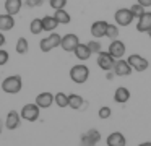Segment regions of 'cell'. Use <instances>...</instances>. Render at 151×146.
I'll list each match as a JSON object with an SVG mask.
<instances>
[{"instance_id": "cell-1", "label": "cell", "mask_w": 151, "mask_h": 146, "mask_svg": "<svg viewBox=\"0 0 151 146\" xmlns=\"http://www.w3.org/2000/svg\"><path fill=\"white\" fill-rule=\"evenodd\" d=\"M23 88V80L20 75H12L2 81V91L7 94H18Z\"/></svg>"}, {"instance_id": "cell-2", "label": "cell", "mask_w": 151, "mask_h": 146, "mask_svg": "<svg viewBox=\"0 0 151 146\" xmlns=\"http://www.w3.org/2000/svg\"><path fill=\"white\" fill-rule=\"evenodd\" d=\"M70 78H72L73 83L76 84H83L88 81L89 78V68L86 67L85 63H78V65H73L70 68Z\"/></svg>"}, {"instance_id": "cell-3", "label": "cell", "mask_w": 151, "mask_h": 146, "mask_svg": "<svg viewBox=\"0 0 151 146\" xmlns=\"http://www.w3.org/2000/svg\"><path fill=\"white\" fill-rule=\"evenodd\" d=\"M60 41H62V36H60L59 32L54 31V32H50V34H47L44 39H41L39 49L42 52H50V50H54L55 47H59Z\"/></svg>"}, {"instance_id": "cell-4", "label": "cell", "mask_w": 151, "mask_h": 146, "mask_svg": "<svg viewBox=\"0 0 151 146\" xmlns=\"http://www.w3.org/2000/svg\"><path fill=\"white\" fill-rule=\"evenodd\" d=\"M39 114H41V107L37 106L36 102H29V104H24L23 107H21L20 110V115L23 120H26V122H36L37 119H39Z\"/></svg>"}, {"instance_id": "cell-5", "label": "cell", "mask_w": 151, "mask_h": 146, "mask_svg": "<svg viewBox=\"0 0 151 146\" xmlns=\"http://www.w3.org/2000/svg\"><path fill=\"white\" fill-rule=\"evenodd\" d=\"M133 15H132L130 8H119L117 12L114 13V21L117 26H130L133 23Z\"/></svg>"}, {"instance_id": "cell-6", "label": "cell", "mask_w": 151, "mask_h": 146, "mask_svg": "<svg viewBox=\"0 0 151 146\" xmlns=\"http://www.w3.org/2000/svg\"><path fill=\"white\" fill-rule=\"evenodd\" d=\"M115 60H117V58H114L107 50H106V52H104V50H101V52L98 54L96 63H98V67L101 68V70H104V71H111L112 68H114Z\"/></svg>"}, {"instance_id": "cell-7", "label": "cell", "mask_w": 151, "mask_h": 146, "mask_svg": "<svg viewBox=\"0 0 151 146\" xmlns=\"http://www.w3.org/2000/svg\"><path fill=\"white\" fill-rule=\"evenodd\" d=\"M127 62L130 63V67H132V70H133V71H145L148 67H150V62H148L143 55H140V54L128 55Z\"/></svg>"}, {"instance_id": "cell-8", "label": "cell", "mask_w": 151, "mask_h": 146, "mask_svg": "<svg viewBox=\"0 0 151 146\" xmlns=\"http://www.w3.org/2000/svg\"><path fill=\"white\" fill-rule=\"evenodd\" d=\"M99 141H101V133H99L98 130L91 128V130H88L86 133L81 135V141H80V145L81 146H96Z\"/></svg>"}, {"instance_id": "cell-9", "label": "cell", "mask_w": 151, "mask_h": 146, "mask_svg": "<svg viewBox=\"0 0 151 146\" xmlns=\"http://www.w3.org/2000/svg\"><path fill=\"white\" fill-rule=\"evenodd\" d=\"M78 44H80V39H78V36L73 34V32H68V34L62 36V41H60V47L65 52H73Z\"/></svg>"}, {"instance_id": "cell-10", "label": "cell", "mask_w": 151, "mask_h": 146, "mask_svg": "<svg viewBox=\"0 0 151 146\" xmlns=\"http://www.w3.org/2000/svg\"><path fill=\"white\" fill-rule=\"evenodd\" d=\"M112 71H114L115 76H128V75H132V67L130 63H128L127 60H122V58H117L114 63V68H112Z\"/></svg>"}, {"instance_id": "cell-11", "label": "cell", "mask_w": 151, "mask_h": 146, "mask_svg": "<svg viewBox=\"0 0 151 146\" xmlns=\"http://www.w3.org/2000/svg\"><path fill=\"white\" fill-rule=\"evenodd\" d=\"M125 50H127V47H125L124 41H119V39H115V41H111V44H109V49L107 52L112 55L114 58H122L125 54Z\"/></svg>"}, {"instance_id": "cell-12", "label": "cell", "mask_w": 151, "mask_h": 146, "mask_svg": "<svg viewBox=\"0 0 151 146\" xmlns=\"http://www.w3.org/2000/svg\"><path fill=\"white\" fill-rule=\"evenodd\" d=\"M107 21H104V19H98V21H94L91 24V36L96 39H101V37H106V31H107Z\"/></svg>"}, {"instance_id": "cell-13", "label": "cell", "mask_w": 151, "mask_h": 146, "mask_svg": "<svg viewBox=\"0 0 151 146\" xmlns=\"http://www.w3.org/2000/svg\"><path fill=\"white\" fill-rule=\"evenodd\" d=\"M34 102L41 107V109H49L54 104V94L49 93V91H44V93H39L36 96V101Z\"/></svg>"}, {"instance_id": "cell-14", "label": "cell", "mask_w": 151, "mask_h": 146, "mask_svg": "<svg viewBox=\"0 0 151 146\" xmlns=\"http://www.w3.org/2000/svg\"><path fill=\"white\" fill-rule=\"evenodd\" d=\"M21 125V115L17 110H10L7 114V119H5V127L7 130H17Z\"/></svg>"}, {"instance_id": "cell-15", "label": "cell", "mask_w": 151, "mask_h": 146, "mask_svg": "<svg viewBox=\"0 0 151 146\" xmlns=\"http://www.w3.org/2000/svg\"><path fill=\"white\" fill-rule=\"evenodd\" d=\"M151 28V12H145L137 19V31L138 32H148Z\"/></svg>"}, {"instance_id": "cell-16", "label": "cell", "mask_w": 151, "mask_h": 146, "mask_svg": "<svg viewBox=\"0 0 151 146\" xmlns=\"http://www.w3.org/2000/svg\"><path fill=\"white\" fill-rule=\"evenodd\" d=\"M15 28V16L8 15V13H2L0 15V31L7 32Z\"/></svg>"}, {"instance_id": "cell-17", "label": "cell", "mask_w": 151, "mask_h": 146, "mask_svg": "<svg viewBox=\"0 0 151 146\" xmlns=\"http://www.w3.org/2000/svg\"><path fill=\"white\" fill-rule=\"evenodd\" d=\"M106 143H107V146H125V145H127V140H125L124 133H120V132H112L111 135L107 136Z\"/></svg>"}, {"instance_id": "cell-18", "label": "cell", "mask_w": 151, "mask_h": 146, "mask_svg": "<svg viewBox=\"0 0 151 146\" xmlns=\"http://www.w3.org/2000/svg\"><path fill=\"white\" fill-rule=\"evenodd\" d=\"M23 8V0H5V13L15 16Z\"/></svg>"}, {"instance_id": "cell-19", "label": "cell", "mask_w": 151, "mask_h": 146, "mask_svg": "<svg viewBox=\"0 0 151 146\" xmlns=\"http://www.w3.org/2000/svg\"><path fill=\"white\" fill-rule=\"evenodd\" d=\"M73 54H75V57L78 58V60H81V62L88 60V58L93 55L91 50H89V47H88V44H83V42H80V44L76 45L75 50H73Z\"/></svg>"}, {"instance_id": "cell-20", "label": "cell", "mask_w": 151, "mask_h": 146, "mask_svg": "<svg viewBox=\"0 0 151 146\" xmlns=\"http://www.w3.org/2000/svg\"><path fill=\"white\" fill-rule=\"evenodd\" d=\"M128 99H130V91L125 86H119L114 93V101L117 104H125V102H128Z\"/></svg>"}, {"instance_id": "cell-21", "label": "cell", "mask_w": 151, "mask_h": 146, "mask_svg": "<svg viewBox=\"0 0 151 146\" xmlns=\"http://www.w3.org/2000/svg\"><path fill=\"white\" fill-rule=\"evenodd\" d=\"M41 19H42V29L47 31V32H54L55 28L59 26V21L55 19L54 15H46V16H42Z\"/></svg>"}, {"instance_id": "cell-22", "label": "cell", "mask_w": 151, "mask_h": 146, "mask_svg": "<svg viewBox=\"0 0 151 146\" xmlns=\"http://www.w3.org/2000/svg\"><path fill=\"white\" fill-rule=\"evenodd\" d=\"M83 104H85V99L80 94H75V93L68 94V107H72L75 110H80L83 107Z\"/></svg>"}, {"instance_id": "cell-23", "label": "cell", "mask_w": 151, "mask_h": 146, "mask_svg": "<svg viewBox=\"0 0 151 146\" xmlns=\"http://www.w3.org/2000/svg\"><path fill=\"white\" fill-rule=\"evenodd\" d=\"M54 16H55V19L59 21V24H68V23L72 21V16H70V13L67 12L65 8L55 10V13H54Z\"/></svg>"}, {"instance_id": "cell-24", "label": "cell", "mask_w": 151, "mask_h": 146, "mask_svg": "<svg viewBox=\"0 0 151 146\" xmlns=\"http://www.w3.org/2000/svg\"><path fill=\"white\" fill-rule=\"evenodd\" d=\"M15 50L18 52L20 55H24L28 50H29V42H28L26 37H20L17 41V45H15Z\"/></svg>"}, {"instance_id": "cell-25", "label": "cell", "mask_w": 151, "mask_h": 146, "mask_svg": "<svg viewBox=\"0 0 151 146\" xmlns=\"http://www.w3.org/2000/svg\"><path fill=\"white\" fill-rule=\"evenodd\" d=\"M54 102H55L59 107H62V109L68 107V94H65V93L54 94Z\"/></svg>"}, {"instance_id": "cell-26", "label": "cell", "mask_w": 151, "mask_h": 146, "mask_svg": "<svg viewBox=\"0 0 151 146\" xmlns=\"http://www.w3.org/2000/svg\"><path fill=\"white\" fill-rule=\"evenodd\" d=\"M29 31H31V34H41V32L44 31L42 29V19L33 18V21L29 23Z\"/></svg>"}, {"instance_id": "cell-27", "label": "cell", "mask_w": 151, "mask_h": 146, "mask_svg": "<svg viewBox=\"0 0 151 146\" xmlns=\"http://www.w3.org/2000/svg\"><path fill=\"white\" fill-rule=\"evenodd\" d=\"M119 26L117 24H111L109 23L107 24V31H106V37H109L111 41H115V39H119Z\"/></svg>"}, {"instance_id": "cell-28", "label": "cell", "mask_w": 151, "mask_h": 146, "mask_svg": "<svg viewBox=\"0 0 151 146\" xmlns=\"http://www.w3.org/2000/svg\"><path fill=\"white\" fill-rule=\"evenodd\" d=\"M130 12H132V15H133V18L138 19L145 12H146V8H145L143 5H140V3H133V5L130 6Z\"/></svg>"}, {"instance_id": "cell-29", "label": "cell", "mask_w": 151, "mask_h": 146, "mask_svg": "<svg viewBox=\"0 0 151 146\" xmlns=\"http://www.w3.org/2000/svg\"><path fill=\"white\" fill-rule=\"evenodd\" d=\"M88 44V47H89V50H91V54H96L98 55L99 52L102 50V45H101V42H99V39L96 41V39H93V41H89V42H86Z\"/></svg>"}, {"instance_id": "cell-30", "label": "cell", "mask_w": 151, "mask_h": 146, "mask_svg": "<svg viewBox=\"0 0 151 146\" xmlns=\"http://www.w3.org/2000/svg\"><path fill=\"white\" fill-rule=\"evenodd\" d=\"M111 115H112V110H111V107H107V106H102L101 109L98 110V117H99V119H102V120L109 119Z\"/></svg>"}, {"instance_id": "cell-31", "label": "cell", "mask_w": 151, "mask_h": 146, "mask_svg": "<svg viewBox=\"0 0 151 146\" xmlns=\"http://www.w3.org/2000/svg\"><path fill=\"white\" fill-rule=\"evenodd\" d=\"M49 5L54 10H60V8H65L67 0H49Z\"/></svg>"}, {"instance_id": "cell-32", "label": "cell", "mask_w": 151, "mask_h": 146, "mask_svg": "<svg viewBox=\"0 0 151 146\" xmlns=\"http://www.w3.org/2000/svg\"><path fill=\"white\" fill-rule=\"evenodd\" d=\"M8 60H10V55H8V52L5 50V49H0V67L7 65Z\"/></svg>"}, {"instance_id": "cell-33", "label": "cell", "mask_w": 151, "mask_h": 146, "mask_svg": "<svg viewBox=\"0 0 151 146\" xmlns=\"http://www.w3.org/2000/svg\"><path fill=\"white\" fill-rule=\"evenodd\" d=\"M42 2L44 0H26L24 3H26L28 8H37L39 5H42Z\"/></svg>"}, {"instance_id": "cell-34", "label": "cell", "mask_w": 151, "mask_h": 146, "mask_svg": "<svg viewBox=\"0 0 151 146\" xmlns=\"http://www.w3.org/2000/svg\"><path fill=\"white\" fill-rule=\"evenodd\" d=\"M137 3L143 5L145 8H150V6H151V0H137Z\"/></svg>"}, {"instance_id": "cell-35", "label": "cell", "mask_w": 151, "mask_h": 146, "mask_svg": "<svg viewBox=\"0 0 151 146\" xmlns=\"http://www.w3.org/2000/svg\"><path fill=\"white\" fill-rule=\"evenodd\" d=\"M5 42H7V37H5V34H4V32L0 31V49H2V47L5 45Z\"/></svg>"}, {"instance_id": "cell-36", "label": "cell", "mask_w": 151, "mask_h": 146, "mask_svg": "<svg viewBox=\"0 0 151 146\" xmlns=\"http://www.w3.org/2000/svg\"><path fill=\"white\" fill-rule=\"evenodd\" d=\"M115 76V75H114V71H107V75H106V78H107V80H112V78H114Z\"/></svg>"}, {"instance_id": "cell-37", "label": "cell", "mask_w": 151, "mask_h": 146, "mask_svg": "<svg viewBox=\"0 0 151 146\" xmlns=\"http://www.w3.org/2000/svg\"><path fill=\"white\" fill-rule=\"evenodd\" d=\"M138 146H151V141H145V143H140Z\"/></svg>"}, {"instance_id": "cell-38", "label": "cell", "mask_w": 151, "mask_h": 146, "mask_svg": "<svg viewBox=\"0 0 151 146\" xmlns=\"http://www.w3.org/2000/svg\"><path fill=\"white\" fill-rule=\"evenodd\" d=\"M4 127H5V122H2V120H0V133H2V130H4Z\"/></svg>"}, {"instance_id": "cell-39", "label": "cell", "mask_w": 151, "mask_h": 146, "mask_svg": "<svg viewBox=\"0 0 151 146\" xmlns=\"http://www.w3.org/2000/svg\"><path fill=\"white\" fill-rule=\"evenodd\" d=\"M146 34H148V36H150V39H151V28H150V31H148V32H146Z\"/></svg>"}]
</instances>
